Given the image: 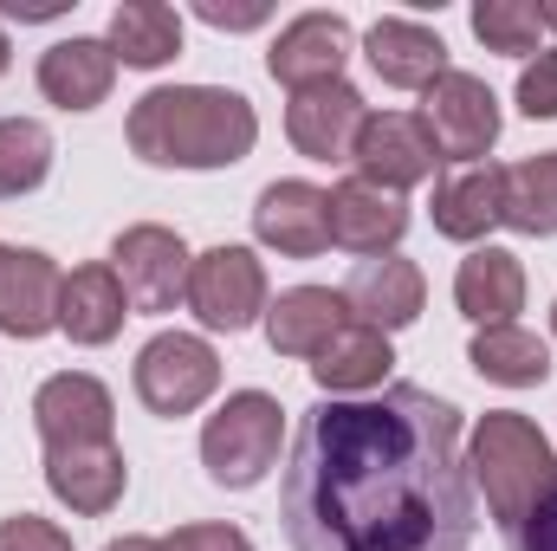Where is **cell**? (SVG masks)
Returning a JSON list of instances; mask_svg holds the SVG:
<instances>
[{
  "label": "cell",
  "mask_w": 557,
  "mask_h": 551,
  "mask_svg": "<svg viewBox=\"0 0 557 551\" xmlns=\"http://www.w3.org/2000/svg\"><path fill=\"white\" fill-rule=\"evenodd\" d=\"M324 208H331L324 188H311V182H273L253 201V234H260V247H273L278 260H318L331 247V215Z\"/></svg>",
  "instance_id": "cell-14"
},
{
  "label": "cell",
  "mask_w": 557,
  "mask_h": 551,
  "mask_svg": "<svg viewBox=\"0 0 557 551\" xmlns=\"http://www.w3.org/2000/svg\"><path fill=\"white\" fill-rule=\"evenodd\" d=\"M331 208V241L344 247V254H363V260H383V254H396V241L409 234V208L396 201V195H383V188H370V182H337L331 195H324Z\"/></svg>",
  "instance_id": "cell-16"
},
{
  "label": "cell",
  "mask_w": 557,
  "mask_h": 551,
  "mask_svg": "<svg viewBox=\"0 0 557 551\" xmlns=\"http://www.w3.org/2000/svg\"><path fill=\"white\" fill-rule=\"evenodd\" d=\"M188 311L208 325V331H247L260 311H267V267L247 254V247H208L195 267H188Z\"/></svg>",
  "instance_id": "cell-7"
},
{
  "label": "cell",
  "mask_w": 557,
  "mask_h": 551,
  "mask_svg": "<svg viewBox=\"0 0 557 551\" xmlns=\"http://www.w3.org/2000/svg\"><path fill=\"white\" fill-rule=\"evenodd\" d=\"M111 52L137 72H156L182 52V13L162 0H124L111 13Z\"/></svg>",
  "instance_id": "cell-26"
},
{
  "label": "cell",
  "mask_w": 557,
  "mask_h": 551,
  "mask_svg": "<svg viewBox=\"0 0 557 551\" xmlns=\"http://www.w3.org/2000/svg\"><path fill=\"white\" fill-rule=\"evenodd\" d=\"M188 267L195 260H188L175 228L143 221V228H124L111 241V273L124 279V298L137 311H175V298L188 292Z\"/></svg>",
  "instance_id": "cell-8"
},
{
  "label": "cell",
  "mask_w": 557,
  "mask_h": 551,
  "mask_svg": "<svg viewBox=\"0 0 557 551\" xmlns=\"http://www.w3.org/2000/svg\"><path fill=\"white\" fill-rule=\"evenodd\" d=\"M33 428H39L46 448L111 441V428H117V403H111V390H104L98 377H85V370H59V377H46L39 396H33Z\"/></svg>",
  "instance_id": "cell-12"
},
{
  "label": "cell",
  "mask_w": 557,
  "mask_h": 551,
  "mask_svg": "<svg viewBox=\"0 0 557 551\" xmlns=\"http://www.w3.org/2000/svg\"><path fill=\"white\" fill-rule=\"evenodd\" d=\"M519 111H525V118H557V46H545V52L519 72Z\"/></svg>",
  "instance_id": "cell-30"
},
{
  "label": "cell",
  "mask_w": 557,
  "mask_h": 551,
  "mask_svg": "<svg viewBox=\"0 0 557 551\" xmlns=\"http://www.w3.org/2000/svg\"><path fill=\"white\" fill-rule=\"evenodd\" d=\"M350 162H357V182H370L383 195H403V188H416V182L434 175L441 149L428 137V124L409 118V111H370V124L357 131Z\"/></svg>",
  "instance_id": "cell-9"
},
{
  "label": "cell",
  "mask_w": 557,
  "mask_h": 551,
  "mask_svg": "<svg viewBox=\"0 0 557 551\" xmlns=\"http://www.w3.org/2000/svg\"><path fill=\"white\" fill-rule=\"evenodd\" d=\"M344 298H350V311H363V325H376V331L389 338V331H403V325H416V318H421L428 285H421L416 260L383 254V260H363V267L350 273Z\"/></svg>",
  "instance_id": "cell-23"
},
{
  "label": "cell",
  "mask_w": 557,
  "mask_h": 551,
  "mask_svg": "<svg viewBox=\"0 0 557 551\" xmlns=\"http://www.w3.org/2000/svg\"><path fill=\"white\" fill-rule=\"evenodd\" d=\"M512 551H557V493L512 532Z\"/></svg>",
  "instance_id": "cell-33"
},
{
  "label": "cell",
  "mask_w": 557,
  "mask_h": 551,
  "mask_svg": "<svg viewBox=\"0 0 557 551\" xmlns=\"http://www.w3.org/2000/svg\"><path fill=\"white\" fill-rule=\"evenodd\" d=\"M506 228L539 234V241L557 234V149L506 169Z\"/></svg>",
  "instance_id": "cell-27"
},
{
  "label": "cell",
  "mask_w": 557,
  "mask_h": 551,
  "mask_svg": "<svg viewBox=\"0 0 557 551\" xmlns=\"http://www.w3.org/2000/svg\"><path fill=\"white\" fill-rule=\"evenodd\" d=\"M552 338H557V305H552Z\"/></svg>",
  "instance_id": "cell-38"
},
{
  "label": "cell",
  "mask_w": 557,
  "mask_h": 551,
  "mask_svg": "<svg viewBox=\"0 0 557 551\" xmlns=\"http://www.w3.org/2000/svg\"><path fill=\"white\" fill-rule=\"evenodd\" d=\"M278 519L292 551H467L473 480L460 409L416 383L305 409Z\"/></svg>",
  "instance_id": "cell-1"
},
{
  "label": "cell",
  "mask_w": 557,
  "mask_h": 551,
  "mask_svg": "<svg viewBox=\"0 0 557 551\" xmlns=\"http://www.w3.org/2000/svg\"><path fill=\"white\" fill-rule=\"evenodd\" d=\"M131 149L156 169H234L253 156L260 118L240 91L221 85H156L131 105Z\"/></svg>",
  "instance_id": "cell-2"
},
{
  "label": "cell",
  "mask_w": 557,
  "mask_h": 551,
  "mask_svg": "<svg viewBox=\"0 0 557 551\" xmlns=\"http://www.w3.org/2000/svg\"><path fill=\"white\" fill-rule=\"evenodd\" d=\"M7 59H13V52H7V33H0V78H7Z\"/></svg>",
  "instance_id": "cell-37"
},
{
  "label": "cell",
  "mask_w": 557,
  "mask_h": 551,
  "mask_svg": "<svg viewBox=\"0 0 557 551\" xmlns=\"http://www.w3.org/2000/svg\"><path fill=\"white\" fill-rule=\"evenodd\" d=\"M162 546L169 551H253V539H247L240 526H182V532H169Z\"/></svg>",
  "instance_id": "cell-32"
},
{
  "label": "cell",
  "mask_w": 557,
  "mask_h": 551,
  "mask_svg": "<svg viewBox=\"0 0 557 551\" xmlns=\"http://www.w3.org/2000/svg\"><path fill=\"white\" fill-rule=\"evenodd\" d=\"M278 441H285L278 396H267V390H234L221 409L208 415V428H201V467H208L214 487L247 493V487H260L278 467Z\"/></svg>",
  "instance_id": "cell-4"
},
{
  "label": "cell",
  "mask_w": 557,
  "mask_h": 551,
  "mask_svg": "<svg viewBox=\"0 0 557 551\" xmlns=\"http://www.w3.org/2000/svg\"><path fill=\"white\" fill-rule=\"evenodd\" d=\"M59 292L65 273L39 247H7L0 254V331L7 338H46L59 331Z\"/></svg>",
  "instance_id": "cell-15"
},
{
  "label": "cell",
  "mask_w": 557,
  "mask_h": 551,
  "mask_svg": "<svg viewBox=\"0 0 557 551\" xmlns=\"http://www.w3.org/2000/svg\"><path fill=\"white\" fill-rule=\"evenodd\" d=\"M363 52H370V72L383 85H396V91H428L447 72V46L421 20H376L370 39H363Z\"/></svg>",
  "instance_id": "cell-21"
},
{
  "label": "cell",
  "mask_w": 557,
  "mask_h": 551,
  "mask_svg": "<svg viewBox=\"0 0 557 551\" xmlns=\"http://www.w3.org/2000/svg\"><path fill=\"white\" fill-rule=\"evenodd\" d=\"M539 20H545V33L557 26V7H539Z\"/></svg>",
  "instance_id": "cell-36"
},
{
  "label": "cell",
  "mask_w": 557,
  "mask_h": 551,
  "mask_svg": "<svg viewBox=\"0 0 557 551\" xmlns=\"http://www.w3.org/2000/svg\"><path fill=\"white\" fill-rule=\"evenodd\" d=\"M467 357L486 383H506V390H532V383L552 377V344L525 325H486Z\"/></svg>",
  "instance_id": "cell-25"
},
{
  "label": "cell",
  "mask_w": 557,
  "mask_h": 551,
  "mask_svg": "<svg viewBox=\"0 0 557 551\" xmlns=\"http://www.w3.org/2000/svg\"><path fill=\"white\" fill-rule=\"evenodd\" d=\"M344 59H350V20L344 13H298L273 39L267 72L285 91H311V85L344 78Z\"/></svg>",
  "instance_id": "cell-13"
},
{
  "label": "cell",
  "mask_w": 557,
  "mask_h": 551,
  "mask_svg": "<svg viewBox=\"0 0 557 551\" xmlns=\"http://www.w3.org/2000/svg\"><path fill=\"white\" fill-rule=\"evenodd\" d=\"M195 13H201L208 26H227V33H247V26H260V20H267V7H221V0H201Z\"/></svg>",
  "instance_id": "cell-34"
},
{
  "label": "cell",
  "mask_w": 557,
  "mask_h": 551,
  "mask_svg": "<svg viewBox=\"0 0 557 551\" xmlns=\"http://www.w3.org/2000/svg\"><path fill=\"white\" fill-rule=\"evenodd\" d=\"M131 318V298H124V279L111 267H78L65 273V292H59V331L72 344H111Z\"/></svg>",
  "instance_id": "cell-24"
},
{
  "label": "cell",
  "mask_w": 557,
  "mask_h": 551,
  "mask_svg": "<svg viewBox=\"0 0 557 551\" xmlns=\"http://www.w3.org/2000/svg\"><path fill=\"white\" fill-rule=\"evenodd\" d=\"M363 124H370V105L344 78L292 91V105H285V137L298 143V156H311V162H350Z\"/></svg>",
  "instance_id": "cell-10"
},
{
  "label": "cell",
  "mask_w": 557,
  "mask_h": 551,
  "mask_svg": "<svg viewBox=\"0 0 557 551\" xmlns=\"http://www.w3.org/2000/svg\"><path fill=\"white\" fill-rule=\"evenodd\" d=\"M104 551H169L162 539H143V532H131V539H111Z\"/></svg>",
  "instance_id": "cell-35"
},
{
  "label": "cell",
  "mask_w": 557,
  "mask_h": 551,
  "mask_svg": "<svg viewBox=\"0 0 557 551\" xmlns=\"http://www.w3.org/2000/svg\"><path fill=\"white\" fill-rule=\"evenodd\" d=\"M0 551H72V532H59L39 513H20V519H0Z\"/></svg>",
  "instance_id": "cell-31"
},
{
  "label": "cell",
  "mask_w": 557,
  "mask_h": 551,
  "mask_svg": "<svg viewBox=\"0 0 557 551\" xmlns=\"http://www.w3.org/2000/svg\"><path fill=\"white\" fill-rule=\"evenodd\" d=\"M0 254H7V247H0Z\"/></svg>",
  "instance_id": "cell-39"
},
{
  "label": "cell",
  "mask_w": 557,
  "mask_h": 551,
  "mask_svg": "<svg viewBox=\"0 0 557 551\" xmlns=\"http://www.w3.org/2000/svg\"><path fill=\"white\" fill-rule=\"evenodd\" d=\"M52 169V131L39 118H0V201L33 195Z\"/></svg>",
  "instance_id": "cell-28"
},
{
  "label": "cell",
  "mask_w": 557,
  "mask_h": 551,
  "mask_svg": "<svg viewBox=\"0 0 557 551\" xmlns=\"http://www.w3.org/2000/svg\"><path fill=\"white\" fill-rule=\"evenodd\" d=\"M389 370H396V351H389V338H383L376 325H363V318H350V325H344L318 357H311L318 390H331L337 403L383 390V377H389Z\"/></svg>",
  "instance_id": "cell-20"
},
{
  "label": "cell",
  "mask_w": 557,
  "mask_h": 551,
  "mask_svg": "<svg viewBox=\"0 0 557 551\" xmlns=\"http://www.w3.org/2000/svg\"><path fill=\"white\" fill-rule=\"evenodd\" d=\"M473 33H480L486 52H512V59L545 52V46H539V39H545V20H539L532 0H480V7H473Z\"/></svg>",
  "instance_id": "cell-29"
},
{
  "label": "cell",
  "mask_w": 557,
  "mask_h": 551,
  "mask_svg": "<svg viewBox=\"0 0 557 551\" xmlns=\"http://www.w3.org/2000/svg\"><path fill=\"white\" fill-rule=\"evenodd\" d=\"M454 305L486 331V325H512V311H525V267L506 247H473L454 273Z\"/></svg>",
  "instance_id": "cell-22"
},
{
  "label": "cell",
  "mask_w": 557,
  "mask_h": 551,
  "mask_svg": "<svg viewBox=\"0 0 557 551\" xmlns=\"http://www.w3.org/2000/svg\"><path fill=\"white\" fill-rule=\"evenodd\" d=\"M221 390V357L208 338L188 331H162L137 351V396L149 415H195L208 396Z\"/></svg>",
  "instance_id": "cell-5"
},
{
  "label": "cell",
  "mask_w": 557,
  "mask_h": 551,
  "mask_svg": "<svg viewBox=\"0 0 557 551\" xmlns=\"http://www.w3.org/2000/svg\"><path fill=\"white\" fill-rule=\"evenodd\" d=\"M46 487H52L72 513L104 519V513L124 500V487H131V461H124V448H117V441H72V448H46Z\"/></svg>",
  "instance_id": "cell-11"
},
{
  "label": "cell",
  "mask_w": 557,
  "mask_h": 551,
  "mask_svg": "<svg viewBox=\"0 0 557 551\" xmlns=\"http://www.w3.org/2000/svg\"><path fill=\"white\" fill-rule=\"evenodd\" d=\"M350 325V298L331 285H292L267 305V344L278 357H318Z\"/></svg>",
  "instance_id": "cell-18"
},
{
  "label": "cell",
  "mask_w": 557,
  "mask_h": 551,
  "mask_svg": "<svg viewBox=\"0 0 557 551\" xmlns=\"http://www.w3.org/2000/svg\"><path fill=\"white\" fill-rule=\"evenodd\" d=\"M421 124H428V137L441 149V162H467L473 169L499 143V98L473 72H441L421 91Z\"/></svg>",
  "instance_id": "cell-6"
},
{
  "label": "cell",
  "mask_w": 557,
  "mask_h": 551,
  "mask_svg": "<svg viewBox=\"0 0 557 551\" xmlns=\"http://www.w3.org/2000/svg\"><path fill=\"white\" fill-rule=\"evenodd\" d=\"M467 480L486 493L493 526L512 539L545 500L557 493V448L545 441V428L519 409H486L467 448Z\"/></svg>",
  "instance_id": "cell-3"
},
{
  "label": "cell",
  "mask_w": 557,
  "mask_h": 551,
  "mask_svg": "<svg viewBox=\"0 0 557 551\" xmlns=\"http://www.w3.org/2000/svg\"><path fill=\"white\" fill-rule=\"evenodd\" d=\"M434 234L447 241H486L493 228H506V169L473 162L434 182Z\"/></svg>",
  "instance_id": "cell-17"
},
{
  "label": "cell",
  "mask_w": 557,
  "mask_h": 551,
  "mask_svg": "<svg viewBox=\"0 0 557 551\" xmlns=\"http://www.w3.org/2000/svg\"><path fill=\"white\" fill-rule=\"evenodd\" d=\"M111 85H117V52H111V39H59V46L39 59V91H46V105H59V111H91V105L111 98Z\"/></svg>",
  "instance_id": "cell-19"
}]
</instances>
